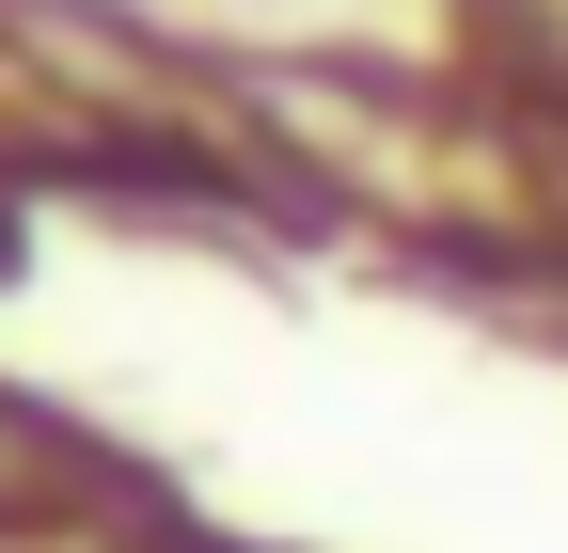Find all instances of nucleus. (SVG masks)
<instances>
[{
  "instance_id": "obj_1",
  "label": "nucleus",
  "mask_w": 568,
  "mask_h": 553,
  "mask_svg": "<svg viewBox=\"0 0 568 553\" xmlns=\"http://www.w3.org/2000/svg\"><path fill=\"white\" fill-rule=\"evenodd\" d=\"M142 553H205V537H142Z\"/></svg>"
}]
</instances>
